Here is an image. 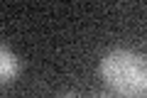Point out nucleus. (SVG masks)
<instances>
[{"label": "nucleus", "instance_id": "2", "mask_svg": "<svg viewBox=\"0 0 147 98\" xmlns=\"http://www.w3.org/2000/svg\"><path fill=\"white\" fill-rule=\"evenodd\" d=\"M17 76H20V59H17L7 47H3V49H0V81L12 83Z\"/></svg>", "mask_w": 147, "mask_h": 98}, {"label": "nucleus", "instance_id": "4", "mask_svg": "<svg viewBox=\"0 0 147 98\" xmlns=\"http://www.w3.org/2000/svg\"><path fill=\"white\" fill-rule=\"evenodd\" d=\"M96 98H110V96H105V93H103V96H96Z\"/></svg>", "mask_w": 147, "mask_h": 98}, {"label": "nucleus", "instance_id": "1", "mask_svg": "<svg viewBox=\"0 0 147 98\" xmlns=\"http://www.w3.org/2000/svg\"><path fill=\"white\" fill-rule=\"evenodd\" d=\"M100 78L110 91L125 98L147 93V57L132 49H110L100 59Z\"/></svg>", "mask_w": 147, "mask_h": 98}, {"label": "nucleus", "instance_id": "3", "mask_svg": "<svg viewBox=\"0 0 147 98\" xmlns=\"http://www.w3.org/2000/svg\"><path fill=\"white\" fill-rule=\"evenodd\" d=\"M61 98H79V96H76V93H64Z\"/></svg>", "mask_w": 147, "mask_h": 98}]
</instances>
